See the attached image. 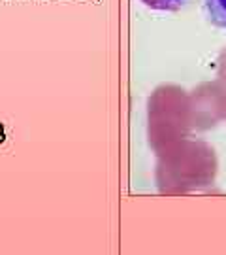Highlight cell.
Returning <instances> with one entry per match:
<instances>
[{"instance_id": "cell-1", "label": "cell", "mask_w": 226, "mask_h": 255, "mask_svg": "<svg viewBox=\"0 0 226 255\" xmlns=\"http://www.w3.org/2000/svg\"><path fill=\"white\" fill-rule=\"evenodd\" d=\"M206 11L213 25L226 30V0H206Z\"/></svg>"}, {"instance_id": "cell-2", "label": "cell", "mask_w": 226, "mask_h": 255, "mask_svg": "<svg viewBox=\"0 0 226 255\" xmlns=\"http://www.w3.org/2000/svg\"><path fill=\"white\" fill-rule=\"evenodd\" d=\"M145 6L153 9H162V11H175L181 9L189 0H142Z\"/></svg>"}]
</instances>
